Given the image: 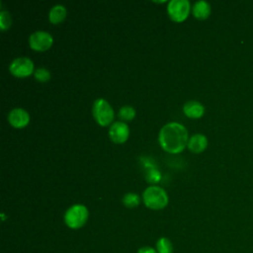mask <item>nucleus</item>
I'll list each match as a JSON object with an SVG mask.
<instances>
[{
	"instance_id": "obj_1",
	"label": "nucleus",
	"mask_w": 253,
	"mask_h": 253,
	"mask_svg": "<svg viewBox=\"0 0 253 253\" xmlns=\"http://www.w3.org/2000/svg\"><path fill=\"white\" fill-rule=\"evenodd\" d=\"M189 137L186 127L177 123L171 122L164 125L158 134L160 146L169 153H179L187 146Z\"/></svg>"
},
{
	"instance_id": "obj_2",
	"label": "nucleus",
	"mask_w": 253,
	"mask_h": 253,
	"mask_svg": "<svg viewBox=\"0 0 253 253\" xmlns=\"http://www.w3.org/2000/svg\"><path fill=\"white\" fill-rule=\"evenodd\" d=\"M142 200L148 209L162 210L168 204V195L159 186H149L144 190Z\"/></svg>"
},
{
	"instance_id": "obj_3",
	"label": "nucleus",
	"mask_w": 253,
	"mask_h": 253,
	"mask_svg": "<svg viewBox=\"0 0 253 253\" xmlns=\"http://www.w3.org/2000/svg\"><path fill=\"white\" fill-rule=\"evenodd\" d=\"M89 216V211L84 205L76 204L67 209L64 213V222L65 224L72 228L77 229L82 227Z\"/></svg>"
},
{
	"instance_id": "obj_4",
	"label": "nucleus",
	"mask_w": 253,
	"mask_h": 253,
	"mask_svg": "<svg viewBox=\"0 0 253 253\" xmlns=\"http://www.w3.org/2000/svg\"><path fill=\"white\" fill-rule=\"evenodd\" d=\"M92 113L95 121L100 126H108L114 119V110L109 102L103 98H98L94 101Z\"/></svg>"
},
{
	"instance_id": "obj_5",
	"label": "nucleus",
	"mask_w": 253,
	"mask_h": 253,
	"mask_svg": "<svg viewBox=\"0 0 253 253\" xmlns=\"http://www.w3.org/2000/svg\"><path fill=\"white\" fill-rule=\"evenodd\" d=\"M190 9L191 4L188 0H170L167 5V12L175 22L184 21L188 17Z\"/></svg>"
},
{
	"instance_id": "obj_6",
	"label": "nucleus",
	"mask_w": 253,
	"mask_h": 253,
	"mask_svg": "<svg viewBox=\"0 0 253 253\" xmlns=\"http://www.w3.org/2000/svg\"><path fill=\"white\" fill-rule=\"evenodd\" d=\"M9 71L16 77H27L35 72L34 62L27 56L17 57L11 62Z\"/></svg>"
},
{
	"instance_id": "obj_7",
	"label": "nucleus",
	"mask_w": 253,
	"mask_h": 253,
	"mask_svg": "<svg viewBox=\"0 0 253 253\" xmlns=\"http://www.w3.org/2000/svg\"><path fill=\"white\" fill-rule=\"evenodd\" d=\"M52 42V36L45 31H36L29 37V44L31 48L38 51H44L48 49Z\"/></svg>"
},
{
	"instance_id": "obj_8",
	"label": "nucleus",
	"mask_w": 253,
	"mask_h": 253,
	"mask_svg": "<svg viewBox=\"0 0 253 253\" xmlns=\"http://www.w3.org/2000/svg\"><path fill=\"white\" fill-rule=\"evenodd\" d=\"M128 135L129 128L125 122H115L109 128V136L115 143H124Z\"/></svg>"
},
{
	"instance_id": "obj_9",
	"label": "nucleus",
	"mask_w": 253,
	"mask_h": 253,
	"mask_svg": "<svg viewBox=\"0 0 253 253\" xmlns=\"http://www.w3.org/2000/svg\"><path fill=\"white\" fill-rule=\"evenodd\" d=\"M8 121L16 128L25 127L30 122L29 113L22 108H15L8 114Z\"/></svg>"
},
{
	"instance_id": "obj_10",
	"label": "nucleus",
	"mask_w": 253,
	"mask_h": 253,
	"mask_svg": "<svg viewBox=\"0 0 253 253\" xmlns=\"http://www.w3.org/2000/svg\"><path fill=\"white\" fill-rule=\"evenodd\" d=\"M187 146L192 152L201 153L208 146V138L202 133H195L189 138Z\"/></svg>"
},
{
	"instance_id": "obj_11",
	"label": "nucleus",
	"mask_w": 253,
	"mask_h": 253,
	"mask_svg": "<svg viewBox=\"0 0 253 253\" xmlns=\"http://www.w3.org/2000/svg\"><path fill=\"white\" fill-rule=\"evenodd\" d=\"M184 114L191 119H199L205 113V107L198 101H188L183 106Z\"/></svg>"
},
{
	"instance_id": "obj_12",
	"label": "nucleus",
	"mask_w": 253,
	"mask_h": 253,
	"mask_svg": "<svg viewBox=\"0 0 253 253\" xmlns=\"http://www.w3.org/2000/svg\"><path fill=\"white\" fill-rule=\"evenodd\" d=\"M193 15L199 20L207 19L211 14V5L205 0H199L195 2L193 8Z\"/></svg>"
},
{
	"instance_id": "obj_13",
	"label": "nucleus",
	"mask_w": 253,
	"mask_h": 253,
	"mask_svg": "<svg viewBox=\"0 0 253 253\" xmlns=\"http://www.w3.org/2000/svg\"><path fill=\"white\" fill-rule=\"evenodd\" d=\"M66 17V9L63 5L57 4L50 8L48 12V19L52 24L61 23Z\"/></svg>"
},
{
	"instance_id": "obj_14",
	"label": "nucleus",
	"mask_w": 253,
	"mask_h": 253,
	"mask_svg": "<svg viewBox=\"0 0 253 253\" xmlns=\"http://www.w3.org/2000/svg\"><path fill=\"white\" fill-rule=\"evenodd\" d=\"M156 251L158 253H173V244L168 238L161 237L156 242Z\"/></svg>"
},
{
	"instance_id": "obj_15",
	"label": "nucleus",
	"mask_w": 253,
	"mask_h": 253,
	"mask_svg": "<svg viewBox=\"0 0 253 253\" xmlns=\"http://www.w3.org/2000/svg\"><path fill=\"white\" fill-rule=\"evenodd\" d=\"M140 203V198L137 194L134 193H126V195H124L123 197V204L126 207V208H135L139 205Z\"/></svg>"
},
{
	"instance_id": "obj_16",
	"label": "nucleus",
	"mask_w": 253,
	"mask_h": 253,
	"mask_svg": "<svg viewBox=\"0 0 253 253\" xmlns=\"http://www.w3.org/2000/svg\"><path fill=\"white\" fill-rule=\"evenodd\" d=\"M135 116V110L131 106H123L119 111V117L123 121H131Z\"/></svg>"
},
{
	"instance_id": "obj_17",
	"label": "nucleus",
	"mask_w": 253,
	"mask_h": 253,
	"mask_svg": "<svg viewBox=\"0 0 253 253\" xmlns=\"http://www.w3.org/2000/svg\"><path fill=\"white\" fill-rule=\"evenodd\" d=\"M34 75L39 82H46L50 79V72L44 67L37 68L34 72Z\"/></svg>"
},
{
	"instance_id": "obj_18",
	"label": "nucleus",
	"mask_w": 253,
	"mask_h": 253,
	"mask_svg": "<svg viewBox=\"0 0 253 253\" xmlns=\"http://www.w3.org/2000/svg\"><path fill=\"white\" fill-rule=\"evenodd\" d=\"M12 24V18L9 14L8 11L6 10H2L0 12V27L2 31H5L6 29H8Z\"/></svg>"
},
{
	"instance_id": "obj_19",
	"label": "nucleus",
	"mask_w": 253,
	"mask_h": 253,
	"mask_svg": "<svg viewBox=\"0 0 253 253\" xmlns=\"http://www.w3.org/2000/svg\"><path fill=\"white\" fill-rule=\"evenodd\" d=\"M137 253H158L157 251H156V249H153V248H151V247H141V248H139L138 249V251H137Z\"/></svg>"
}]
</instances>
